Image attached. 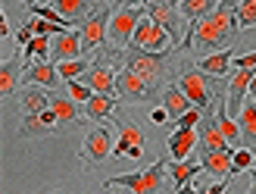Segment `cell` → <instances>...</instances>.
<instances>
[{"label":"cell","instance_id":"obj_1","mask_svg":"<svg viewBox=\"0 0 256 194\" xmlns=\"http://www.w3.org/2000/svg\"><path fill=\"white\" fill-rule=\"evenodd\" d=\"M238 0H219V7H216V13H210L206 19H197V32H194V47L197 54H206V50L222 47L228 50L234 41H238Z\"/></svg>","mask_w":256,"mask_h":194},{"label":"cell","instance_id":"obj_2","mask_svg":"<svg viewBox=\"0 0 256 194\" xmlns=\"http://www.w3.org/2000/svg\"><path fill=\"white\" fill-rule=\"evenodd\" d=\"M172 50L175 47H166V50H144V47H125L122 50V69H132L138 79H144L150 94L160 91V82H162V72L172 60Z\"/></svg>","mask_w":256,"mask_h":194},{"label":"cell","instance_id":"obj_3","mask_svg":"<svg viewBox=\"0 0 256 194\" xmlns=\"http://www.w3.org/2000/svg\"><path fill=\"white\" fill-rule=\"evenodd\" d=\"M166 157H160L153 166L140 172H122V175H112L104 182V188H128L134 194H169L166 191V178H162V169H166Z\"/></svg>","mask_w":256,"mask_h":194},{"label":"cell","instance_id":"obj_4","mask_svg":"<svg viewBox=\"0 0 256 194\" xmlns=\"http://www.w3.org/2000/svg\"><path fill=\"white\" fill-rule=\"evenodd\" d=\"M175 82L190 97L194 107H200V110L212 107V97H216V85H219V79H212V75H206V72H194L190 66H184L182 72L175 75Z\"/></svg>","mask_w":256,"mask_h":194},{"label":"cell","instance_id":"obj_5","mask_svg":"<svg viewBox=\"0 0 256 194\" xmlns=\"http://www.w3.org/2000/svg\"><path fill=\"white\" fill-rule=\"evenodd\" d=\"M112 135H110V125L106 122H100L94 128H88V135L82 141V150H78V160L84 169H91V166H100L104 160L112 157Z\"/></svg>","mask_w":256,"mask_h":194},{"label":"cell","instance_id":"obj_6","mask_svg":"<svg viewBox=\"0 0 256 194\" xmlns=\"http://www.w3.org/2000/svg\"><path fill=\"white\" fill-rule=\"evenodd\" d=\"M147 16L144 7H116L112 13V22H110V35H106V44L116 47V50H125L134 38V29L138 22Z\"/></svg>","mask_w":256,"mask_h":194},{"label":"cell","instance_id":"obj_7","mask_svg":"<svg viewBox=\"0 0 256 194\" xmlns=\"http://www.w3.org/2000/svg\"><path fill=\"white\" fill-rule=\"evenodd\" d=\"M110 22H112V10L106 4H100L91 16L84 19L82 25V41H84V54L88 57H97L106 44V35H110Z\"/></svg>","mask_w":256,"mask_h":194},{"label":"cell","instance_id":"obj_8","mask_svg":"<svg viewBox=\"0 0 256 194\" xmlns=\"http://www.w3.org/2000/svg\"><path fill=\"white\" fill-rule=\"evenodd\" d=\"M144 10H147V16L156 22L160 29L169 32L172 47H175V50H182V41H184V35H182V19H184V16H182V10L172 7V4H166V0H150Z\"/></svg>","mask_w":256,"mask_h":194},{"label":"cell","instance_id":"obj_9","mask_svg":"<svg viewBox=\"0 0 256 194\" xmlns=\"http://www.w3.org/2000/svg\"><path fill=\"white\" fill-rule=\"evenodd\" d=\"M82 82L91 88L94 94H119V88H116V72H112L110 60L104 57V50H100V54L94 57L91 69L82 75Z\"/></svg>","mask_w":256,"mask_h":194},{"label":"cell","instance_id":"obj_10","mask_svg":"<svg viewBox=\"0 0 256 194\" xmlns=\"http://www.w3.org/2000/svg\"><path fill=\"white\" fill-rule=\"evenodd\" d=\"M112 119H116V128H119V141H116V147H112V157H125L128 147H144L147 144V135L140 132V125L128 116L125 110L116 107V113H112Z\"/></svg>","mask_w":256,"mask_h":194},{"label":"cell","instance_id":"obj_11","mask_svg":"<svg viewBox=\"0 0 256 194\" xmlns=\"http://www.w3.org/2000/svg\"><path fill=\"white\" fill-rule=\"evenodd\" d=\"M128 47H144V50H166V47H172V38L166 29H160L156 22H153L150 16H144L138 22V29H134V38H132V44Z\"/></svg>","mask_w":256,"mask_h":194},{"label":"cell","instance_id":"obj_12","mask_svg":"<svg viewBox=\"0 0 256 194\" xmlns=\"http://www.w3.org/2000/svg\"><path fill=\"white\" fill-rule=\"evenodd\" d=\"M197 135H200V144H197V150H200V153H203V150H234V147L225 141L219 122H216L212 107L203 110V119H200V125H197Z\"/></svg>","mask_w":256,"mask_h":194},{"label":"cell","instance_id":"obj_13","mask_svg":"<svg viewBox=\"0 0 256 194\" xmlns=\"http://www.w3.org/2000/svg\"><path fill=\"white\" fill-rule=\"evenodd\" d=\"M256 69H234L232 79L225 85V100H228V113L240 116V107H244V97L250 94V82H253Z\"/></svg>","mask_w":256,"mask_h":194},{"label":"cell","instance_id":"obj_14","mask_svg":"<svg viewBox=\"0 0 256 194\" xmlns=\"http://www.w3.org/2000/svg\"><path fill=\"white\" fill-rule=\"evenodd\" d=\"M84 54V41H82V29L75 32V29H69V32H62V35H56L54 38V47H50V63H66V60H78Z\"/></svg>","mask_w":256,"mask_h":194},{"label":"cell","instance_id":"obj_15","mask_svg":"<svg viewBox=\"0 0 256 194\" xmlns=\"http://www.w3.org/2000/svg\"><path fill=\"white\" fill-rule=\"evenodd\" d=\"M234 150H203L200 153V166L203 172H210L212 178H234Z\"/></svg>","mask_w":256,"mask_h":194},{"label":"cell","instance_id":"obj_16","mask_svg":"<svg viewBox=\"0 0 256 194\" xmlns=\"http://www.w3.org/2000/svg\"><path fill=\"white\" fill-rule=\"evenodd\" d=\"M116 88H119V97L128 100V103H144L150 97V88L144 79H138V75L132 69H122L116 75Z\"/></svg>","mask_w":256,"mask_h":194},{"label":"cell","instance_id":"obj_17","mask_svg":"<svg viewBox=\"0 0 256 194\" xmlns=\"http://www.w3.org/2000/svg\"><path fill=\"white\" fill-rule=\"evenodd\" d=\"M200 144L197 128H172L169 132V160H190V150Z\"/></svg>","mask_w":256,"mask_h":194},{"label":"cell","instance_id":"obj_18","mask_svg":"<svg viewBox=\"0 0 256 194\" xmlns=\"http://www.w3.org/2000/svg\"><path fill=\"white\" fill-rule=\"evenodd\" d=\"M104 4V0H54V7L62 13L69 25H84V19Z\"/></svg>","mask_w":256,"mask_h":194},{"label":"cell","instance_id":"obj_19","mask_svg":"<svg viewBox=\"0 0 256 194\" xmlns=\"http://www.w3.org/2000/svg\"><path fill=\"white\" fill-rule=\"evenodd\" d=\"M25 82H28V85H41V88H47V91H54V88L60 85L56 63H50V60H34L32 66L25 69Z\"/></svg>","mask_w":256,"mask_h":194},{"label":"cell","instance_id":"obj_20","mask_svg":"<svg viewBox=\"0 0 256 194\" xmlns=\"http://www.w3.org/2000/svg\"><path fill=\"white\" fill-rule=\"evenodd\" d=\"M16 97H19V110L22 113H44V110H50V97L54 94H50L47 88H41V85H25Z\"/></svg>","mask_w":256,"mask_h":194},{"label":"cell","instance_id":"obj_21","mask_svg":"<svg viewBox=\"0 0 256 194\" xmlns=\"http://www.w3.org/2000/svg\"><path fill=\"white\" fill-rule=\"evenodd\" d=\"M232 57H234V47L219 50V54H210V57H200L197 60V69L212 75V79H225V75H232V63H234Z\"/></svg>","mask_w":256,"mask_h":194},{"label":"cell","instance_id":"obj_22","mask_svg":"<svg viewBox=\"0 0 256 194\" xmlns=\"http://www.w3.org/2000/svg\"><path fill=\"white\" fill-rule=\"evenodd\" d=\"M56 132H60V128L50 125L44 119V113H25L22 122H19V128H16L19 138H50V135H56Z\"/></svg>","mask_w":256,"mask_h":194},{"label":"cell","instance_id":"obj_23","mask_svg":"<svg viewBox=\"0 0 256 194\" xmlns=\"http://www.w3.org/2000/svg\"><path fill=\"white\" fill-rule=\"evenodd\" d=\"M116 97L119 94H94L91 100L84 103V119L88 122H104V119H110L112 113H116Z\"/></svg>","mask_w":256,"mask_h":194},{"label":"cell","instance_id":"obj_24","mask_svg":"<svg viewBox=\"0 0 256 194\" xmlns=\"http://www.w3.org/2000/svg\"><path fill=\"white\" fill-rule=\"evenodd\" d=\"M162 107L169 110V119H182V116L194 107V103H190V97L178 88V82H172V85L162 88Z\"/></svg>","mask_w":256,"mask_h":194},{"label":"cell","instance_id":"obj_25","mask_svg":"<svg viewBox=\"0 0 256 194\" xmlns=\"http://www.w3.org/2000/svg\"><path fill=\"white\" fill-rule=\"evenodd\" d=\"M19 75H25V63H22V54L10 57V60L4 63V66H0V94H4V97H12V94H16Z\"/></svg>","mask_w":256,"mask_h":194},{"label":"cell","instance_id":"obj_26","mask_svg":"<svg viewBox=\"0 0 256 194\" xmlns=\"http://www.w3.org/2000/svg\"><path fill=\"white\" fill-rule=\"evenodd\" d=\"M50 110L56 113V119H60V125H66V128H72V125H78V119H82L78 100H72L69 94H54V97H50Z\"/></svg>","mask_w":256,"mask_h":194},{"label":"cell","instance_id":"obj_27","mask_svg":"<svg viewBox=\"0 0 256 194\" xmlns=\"http://www.w3.org/2000/svg\"><path fill=\"white\" fill-rule=\"evenodd\" d=\"M232 178H212L210 172H200L190 185H184L178 194H228Z\"/></svg>","mask_w":256,"mask_h":194},{"label":"cell","instance_id":"obj_28","mask_svg":"<svg viewBox=\"0 0 256 194\" xmlns=\"http://www.w3.org/2000/svg\"><path fill=\"white\" fill-rule=\"evenodd\" d=\"M238 125H240V138H244V147H253L256 144V100L247 97L244 107H240V116H238Z\"/></svg>","mask_w":256,"mask_h":194},{"label":"cell","instance_id":"obj_29","mask_svg":"<svg viewBox=\"0 0 256 194\" xmlns=\"http://www.w3.org/2000/svg\"><path fill=\"white\" fill-rule=\"evenodd\" d=\"M169 172H172V178H175L178 191H182L184 185H190V182H194V178L203 172V166H200L197 160H169Z\"/></svg>","mask_w":256,"mask_h":194},{"label":"cell","instance_id":"obj_30","mask_svg":"<svg viewBox=\"0 0 256 194\" xmlns=\"http://www.w3.org/2000/svg\"><path fill=\"white\" fill-rule=\"evenodd\" d=\"M216 7H219V0H182V16L197 22V19H206L210 13H216Z\"/></svg>","mask_w":256,"mask_h":194},{"label":"cell","instance_id":"obj_31","mask_svg":"<svg viewBox=\"0 0 256 194\" xmlns=\"http://www.w3.org/2000/svg\"><path fill=\"white\" fill-rule=\"evenodd\" d=\"M91 63H94V60H88V57L66 60V63H60V66H56V72H60L62 82H72V79H78V75H84L88 69H91Z\"/></svg>","mask_w":256,"mask_h":194},{"label":"cell","instance_id":"obj_32","mask_svg":"<svg viewBox=\"0 0 256 194\" xmlns=\"http://www.w3.org/2000/svg\"><path fill=\"white\" fill-rule=\"evenodd\" d=\"M32 10V16H38V19H47V22H54V25H62V29H72V25L62 19V13L56 10V7H47V4H32L28 7Z\"/></svg>","mask_w":256,"mask_h":194},{"label":"cell","instance_id":"obj_33","mask_svg":"<svg viewBox=\"0 0 256 194\" xmlns=\"http://www.w3.org/2000/svg\"><path fill=\"white\" fill-rule=\"evenodd\" d=\"M238 29H256V0L238 4Z\"/></svg>","mask_w":256,"mask_h":194},{"label":"cell","instance_id":"obj_34","mask_svg":"<svg viewBox=\"0 0 256 194\" xmlns=\"http://www.w3.org/2000/svg\"><path fill=\"white\" fill-rule=\"evenodd\" d=\"M66 94L72 97V100H78V103H88L94 97V91L88 88L84 82H78V79H72V82H66Z\"/></svg>","mask_w":256,"mask_h":194},{"label":"cell","instance_id":"obj_35","mask_svg":"<svg viewBox=\"0 0 256 194\" xmlns=\"http://www.w3.org/2000/svg\"><path fill=\"white\" fill-rule=\"evenodd\" d=\"M232 163H234V172H244V169H250V166L256 163V153L250 147H240V150H234Z\"/></svg>","mask_w":256,"mask_h":194},{"label":"cell","instance_id":"obj_36","mask_svg":"<svg viewBox=\"0 0 256 194\" xmlns=\"http://www.w3.org/2000/svg\"><path fill=\"white\" fill-rule=\"evenodd\" d=\"M200 119H203V110H200V107H190L182 119H175V128H197Z\"/></svg>","mask_w":256,"mask_h":194},{"label":"cell","instance_id":"obj_37","mask_svg":"<svg viewBox=\"0 0 256 194\" xmlns=\"http://www.w3.org/2000/svg\"><path fill=\"white\" fill-rule=\"evenodd\" d=\"M32 38H34V32H32V25H28V22H22L19 29H16V44H19V47H25V44L32 41Z\"/></svg>","mask_w":256,"mask_h":194},{"label":"cell","instance_id":"obj_38","mask_svg":"<svg viewBox=\"0 0 256 194\" xmlns=\"http://www.w3.org/2000/svg\"><path fill=\"white\" fill-rule=\"evenodd\" d=\"M234 69H256V50H250V54H240L234 60Z\"/></svg>","mask_w":256,"mask_h":194},{"label":"cell","instance_id":"obj_39","mask_svg":"<svg viewBox=\"0 0 256 194\" xmlns=\"http://www.w3.org/2000/svg\"><path fill=\"white\" fill-rule=\"evenodd\" d=\"M166 119H169V110H166L162 103H160V107H153V110H150V122H153V125H162Z\"/></svg>","mask_w":256,"mask_h":194},{"label":"cell","instance_id":"obj_40","mask_svg":"<svg viewBox=\"0 0 256 194\" xmlns=\"http://www.w3.org/2000/svg\"><path fill=\"white\" fill-rule=\"evenodd\" d=\"M116 7H147L150 0H112Z\"/></svg>","mask_w":256,"mask_h":194},{"label":"cell","instance_id":"obj_41","mask_svg":"<svg viewBox=\"0 0 256 194\" xmlns=\"http://www.w3.org/2000/svg\"><path fill=\"white\" fill-rule=\"evenodd\" d=\"M0 35H4V41L10 38V19H6V13H0Z\"/></svg>","mask_w":256,"mask_h":194},{"label":"cell","instance_id":"obj_42","mask_svg":"<svg viewBox=\"0 0 256 194\" xmlns=\"http://www.w3.org/2000/svg\"><path fill=\"white\" fill-rule=\"evenodd\" d=\"M247 97H253V100H256V72H253V82H250V94H247Z\"/></svg>","mask_w":256,"mask_h":194},{"label":"cell","instance_id":"obj_43","mask_svg":"<svg viewBox=\"0 0 256 194\" xmlns=\"http://www.w3.org/2000/svg\"><path fill=\"white\" fill-rule=\"evenodd\" d=\"M250 194H256V163H253V188H250Z\"/></svg>","mask_w":256,"mask_h":194},{"label":"cell","instance_id":"obj_44","mask_svg":"<svg viewBox=\"0 0 256 194\" xmlns=\"http://www.w3.org/2000/svg\"><path fill=\"white\" fill-rule=\"evenodd\" d=\"M44 194H69V191H62V188H54V191H44Z\"/></svg>","mask_w":256,"mask_h":194},{"label":"cell","instance_id":"obj_45","mask_svg":"<svg viewBox=\"0 0 256 194\" xmlns=\"http://www.w3.org/2000/svg\"><path fill=\"white\" fill-rule=\"evenodd\" d=\"M166 4H172V7H182V0H166Z\"/></svg>","mask_w":256,"mask_h":194},{"label":"cell","instance_id":"obj_46","mask_svg":"<svg viewBox=\"0 0 256 194\" xmlns=\"http://www.w3.org/2000/svg\"><path fill=\"white\" fill-rule=\"evenodd\" d=\"M22 4H25V7H32V4H34V0H22Z\"/></svg>","mask_w":256,"mask_h":194},{"label":"cell","instance_id":"obj_47","mask_svg":"<svg viewBox=\"0 0 256 194\" xmlns=\"http://www.w3.org/2000/svg\"><path fill=\"white\" fill-rule=\"evenodd\" d=\"M116 194H134V191H116Z\"/></svg>","mask_w":256,"mask_h":194}]
</instances>
